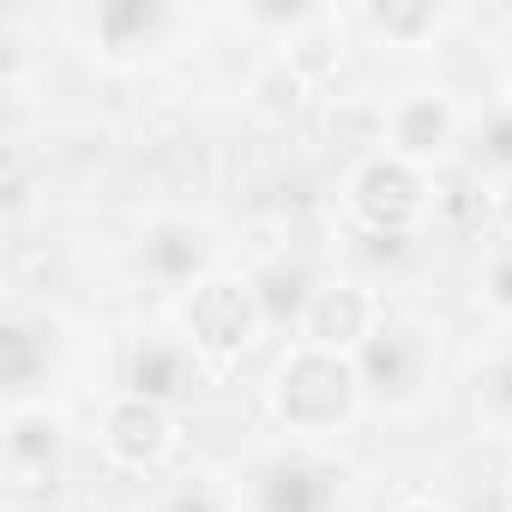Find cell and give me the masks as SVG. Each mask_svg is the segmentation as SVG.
<instances>
[{
    "mask_svg": "<svg viewBox=\"0 0 512 512\" xmlns=\"http://www.w3.org/2000/svg\"><path fill=\"white\" fill-rule=\"evenodd\" d=\"M362 404V374L356 362H344L338 350H314V344H296L278 374H272V410L290 434L302 440H320L332 428L350 422V410Z\"/></svg>",
    "mask_w": 512,
    "mask_h": 512,
    "instance_id": "cell-1",
    "label": "cell"
},
{
    "mask_svg": "<svg viewBox=\"0 0 512 512\" xmlns=\"http://www.w3.org/2000/svg\"><path fill=\"white\" fill-rule=\"evenodd\" d=\"M350 211L380 235V241H410L422 211H428V181L422 163H404L392 151H374L350 175Z\"/></svg>",
    "mask_w": 512,
    "mask_h": 512,
    "instance_id": "cell-2",
    "label": "cell"
},
{
    "mask_svg": "<svg viewBox=\"0 0 512 512\" xmlns=\"http://www.w3.org/2000/svg\"><path fill=\"white\" fill-rule=\"evenodd\" d=\"M260 302H253V284H235V278H199V290L187 296V344L199 356H241L260 332Z\"/></svg>",
    "mask_w": 512,
    "mask_h": 512,
    "instance_id": "cell-3",
    "label": "cell"
},
{
    "mask_svg": "<svg viewBox=\"0 0 512 512\" xmlns=\"http://www.w3.org/2000/svg\"><path fill=\"white\" fill-rule=\"evenodd\" d=\"M428 362H434V344L416 320H380L374 338L356 350V374H362V392H380L386 404H404L422 392L428 380Z\"/></svg>",
    "mask_w": 512,
    "mask_h": 512,
    "instance_id": "cell-4",
    "label": "cell"
},
{
    "mask_svg": "<svg viewBox=\"0 0 512 512\" xmlns=\"http://www.w3.org/2000/svg\"><path fill=\"white\" fill-rule=\"evenodd\" d=\"M61 458H67V416L49 410V404H13L7 410V482L25 494V488H43L61 476Z\"/></svg>",
    "mask_w": 512,
    "mask_h": 512,
    "instance_id": "cell-5",
    "label": "cell"
},
{
    "mask_svg": "<svg viewBox=\"0 0 512 512\" xmlns=\"http://www.w3.org/2000/svg\"><path fill=\"white\" fill-rule=\"evenodd\" d=\"M380 109H386V151L404 163H428L458 145V109L446 91H404Z\"/></svg>",
    "mask_w": 512,
    "mask_h": 512,
    "instance_id": "cell-6",
    "label": "cell"
},
{
    "mask_svg": "<svg viewBox=\"0 0 512 512\" xmlns=\"http://www.w3.org/2000/svg\"><path fill=\"white\" fill-rule=\"evenodd\" d=\"M338 482L344 476L332 464H320L308 452H284L253 470V512H332Z\"/></svg>",
    "mask_w": 512,
    "mask_h": 512,
    "instance_id": "cell-7",
    "label": "cell"
},
{
    "mask_svg": "<svg viewBox=\"0 0 512 512\" xmlns=\"http://www.w3.org/2000/svg\"><path fill=\"white\" fill-rule=\"evenodd\" d=\"M380 320H386V314H380V302H374L362 284H320L296 332H302V344L344 356V350H362Z\"/></svg>",
    "mask_w": 512,
    "mask_h": 512,
    "instance_id": "cell-8",
    "label": "cell"
},
{
    "mask_svg": "<svg viewBox=\"0 0 512 512\" xmlns=\"http://www.w3.org/2000/svg\"><path fill=\"white\" fill-rule=\"evenodd\" d=\"M175 446V416L169 404H151L139 392H121L109 410H103V452L127 470H151L163 452Z\"/></svg>",
    "mask_w": 512,
    "mask_h": 512,
    "instance_id": "cell-9",
    "label": "cell"
},
{
    "mask_svg": "<svg viewBox=\"0 0 512 512\" xmlns=\"http://www.w3.org/2000/svg\"><path fill=\"white\" fill-rule=\"evenodd\" d=\"M199 380V350L187 338H139L133 362H127V392L151 398V404H181Z\"/></svg>",
    "mask_w": 512,
    "mask_h": 512,
    "instance_id": "cell-10",
    "label": "cell"
},
{
    "mask_svg": "<svg viewBox=\"0 0 512 512\" xmlns=\"http://www.w3.org/2000/svg\"><path fill=\"white\" fill-rule=\"evenodd\" d=\"M139 266H145L157 284H187V278H199V266H205V235H199L187 217H163V223L145 235V247H139Z\"/></svg>",
    "mask_w": 512,
    "mask_h": 512,
    "instance_id": "cell-11",
    "label": "cell"
},
{
    "mask_svg": "<svg viewBox=\"0 0 512 512\" xmlns=\"http://www.w3.org/2000/svg\"><path fill=\"white\" fill-rule=\"evenodd\" d=\"M247 284H253V302H260V320L266 326H302V314H308V302L320 290L302 260H272V266L253 272Z\"/></svg>",
    "mask_w": 512,
    "mask_h": 512,
    "instance_id": "cell-12",
    "label": "cell"
},
{
    "mask_svg": "<svg viewBox=\"0 0 512 512\" xmlns=\"http://www.w3.org/2000/svg\"><path fill=\"white\" fill-rule=\"evenodd\" d=\"M163 25H175V13H163V7H103L97 13L103 49H139V37L151 43V31H163Z\"/></svg>",
    "mask_w": 512,
    "mask_h": 512,
    "instance_id": "cell-13",
    "label": "cell"
},
{
    "mask_svg": "<svg viewBox=\"0 0 512 512\" xmlns=\"http://www.w3.org/2000/svg\"><path fill=\"white\" fill-rule=\"evenodd\" d=\"M470 163H476V175L488 169V175H512V103H500V109H488L482 121H476V133H470Z\"/></svg>",
    "mask_w": 512,
    "mask_h": 512,
    "instance_id": "cell-14",
    "label": "cell"
},
{
    "mask_svg": "<svg viewBox=\"0 0 512 512\" xmlns=\"http://www.w3.org/2000/svg\"><path fill=\"white\" fill-rule=\"evenodd\" d=\"M476 416L512 428V350H500V356L476 374Z\"/></svg>",
    "mask_w": 512,
    "mask_h": 512,
    "instance_id": "cell-15",
    "label": "cell"
},
{
    "mask_svg": "<svg viewBox=\"0 0 512 512\" xmlns=\"http://www.w3.org/2000/svg\"><path fill=\"white\" fill-rule=\"evenodd\" d=\"M482 302L512 320V241L488 253V266H482Z\"/></svg>",
    "mask_w": 512,
    "mask_h": 512,
    "instance_id": "cell-16",
    "label": "cell"
},
{
    "mask_svg": "<svg viewBox=\"0 0 512 512\" xmlns=\"http://www.w3.org/2000/svg\"><path fill=\"white\" fill-rule=\"evenodd\" d=\"M163 512H223V494L211 488V476H187V482L169 494Z\"/></svg>",
    "mask_w": 512,
    "mask_h": 512,
    "instance_id": "cell-17",
    "label": "cell"
},
{
    "mask_svg": "<svg viewBox=\"0 0 512 512\" xmlns=\"http://www.w3.org/2000/svg\"><path fill=\"white\" fill-rule=\"evenodd\" d=\"M398 512H446V506H434V500H410V506H398Z\"/></svg>",
    "mask_w": 512,
    "mask_h": 512,
    "instance_id": "cell-18",
    "label": "cell"
},
{
    "mask_svg": "<svg viewBox=\"0 0 512 512\" xmlns=\"http://www.w3.org/2000/svg\"><path fill=\"white\" fill-rule=\"evenodd\" d=\"M506 73H512V49H506Z\"/></svg>",
    "mask_w": 512,
    "mask_h": 512,
    "instance_id": "cell-19",
    "label": "cell"
}]
</instances>
